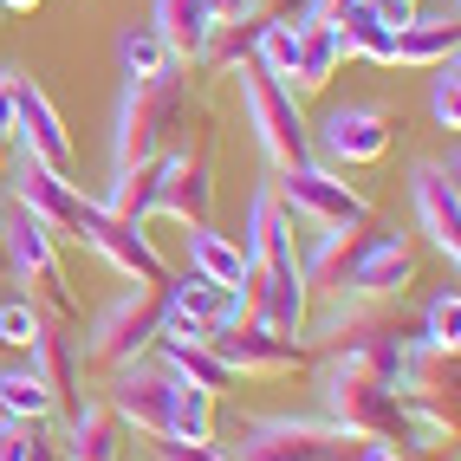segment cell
Listing matches in <instances>:
<instances>
[{
    "mask_svg": "<svg viewBox=\"0 0 461 461\" xmlns=\"http://www.w3.org/2000/svg\"><path fill=\"white\" fill-rule=\"evenodd\" d=\"M124 436H131V422L117 416L111 403H85V396H78L66 436H59V455H66V461H124Z\"/></svg>",
    "mask_w": 461,
    "mask_h": 461,
    "instance_id": "18",
    "label": "cell"
},
{
    "mask_svg": "<svg viewBox=\"0 0 461 461\" xmlns=\"http://www.w3.org/2000/svg\"><path fill=\"white\" fill-rule=\"evenodd\" d=\"M0 422H7V416H0Z\"/></svg>",
    "mask_w": 461,
    "mask_h": 461,
    "instance_id": "47",
    "label": "cell"
},
{
    "mask_svg": "<svg viewBox=\"0 0 461 461\" xmlns=\"http://www.w3.org/2000/svg\"><path fill=\"white\" fill-rule=\"evenodd\" d=\"M240 254H248V273H240V293H248V319H260L280 338H305V319H312V293L299 280V248H293V214L280 208L273 182L248 195V228H240Z\"/></svg>",
    "mask_w": 461,
    "mask_h": 461,
    "instance_id": "1",
    "label": "cell"
},
{
    "mask_svg": "<svg viewBox=\"0 0 461 461\" xmlns=\"http://www.w3.org/2000/svg\"><path fill=\"white\" fill-rule=\"evenodd\" d=\"M338 40H345V52L351 59H371V66H390V26H384V14H377V0H357V7L338 20Z\"/></svg>",
    "mask_w": 461,
    "mask_h": 461,
    "instance_id": "31",
    "label": "cell"
},
{
    "mask_svg": "<svg viewBox=\"0 0 461 461\" xmlns=\"http://www.w3.org/2000/svg\"><path fill=\"white\" fill-rule=\"evenodd\" d=\"M228 78H240V111H248L254 143H260V157L273 163V176L312 163V131H305V111L286 91V78H273L267 66H254V59H248V66H234Z\"/></svg>",
    "mask_w": 461,
    "mask_h": 461,
    "instance_id": "5",
    "label": "cell"
},
{
    "mask_svg": "<svg viewBox=\"0 0 461 461\" xmlns=\"http://www.w3.org/2000/svg\"><path fill=\"white\" fill-rule=\"evenodd\" d=\"M33 371L46 377L52 396H78V377H85V351H78V331L59 325V319H40V338L33 345Z\"/></svg>",
    "mask_w": 461,
    "mask_h": 461,
    "instance_id": "25",
    "label": "cell"
},
{
    "mask_svg": "<svg viewBox=\"0 0 461 461\" xmlns=\"http://www.w3.org/2000/svg\"><path fill=\"white\" fill-rule=\"evenodd\" d=\"M254 33H260V14L254 20H214L208 40H202V52H195V66H208V72L248 66V59H254Z\"/></svg>",
    "mask_w": 461,
    "mask_h": 461,
    "instance_id": "30",
    "label": "cell"
},
{
    "mask_svg": "<svg viewBox=\"0 0 461 461\" xmlns=\"http://www.w3.org/2000/svg\"><path fill=\"white\" fill-rule=\"evenodd\" d=\"M410 202H416V228L429 234V248L455 267L461 260V189H455V163L422 157L410 169Z\"/></svg>",
    "mask_w": 461,
    "mask_h": 461,
    "instance_id": "15",
    "label": "cell"
},
{
    "mask_svg": "<svg viewBox=\"0 0 461 461\" xmlns=\"http://www.w3.org/2000/svg\"><path fill=\"white\" fill-rule=\"evenodd\" d=\"M157 214L182 228H202L214 214V143L208 137H176L157 157Z\"/></svg>",
    "mask_w": 461,
    "mask_h": 461,
    "instance_id": "8",
    "label": "cell"
},
{
    "mask_svg": "<svg viewBox=\"0 0 461 461\" xmlns=\"http://www.w3.org/2000/svg\"><path fill=\"white\" fill-rule=\"evenodd\" d=\"M117 66H124V78H157L169 66V46L157 40V26H124L117 33Z\"/></svg>",
    "mask_w": 461,
    "mask_h": 461,
    "instance_id": "33",
    "label": "cell"
},
{
    "mask_svg": "<svg viewBox=\"0 0 461 461\" xmlns=\"http://www.w3.org/2000/svg\"><path fill=\"white\" fill-rule=\"evenodd\" d=\"M357 7V0H305V20H319V26H338V20H345Z\"/></svg>",
    "mask_w": 461,
    "mask_h": 461,
    "instance_id": "39",
    "label": "cell"
},
{
    "mask_svg": "<svg viewBox=\"0 0 461 461\" xmlns=\"http://www.w3.org/2000/svg\"><path fill=\"white\" fill-rule=\"evenodd\" d=\"M319 422L338 436H371V442H396V422H403V396L390 390V377L364 371L357 357H325L319 371Z\"/></svg>",
    "mask_w": 461,
    "mask_h": 461,
    "instance_id": "3",
    "label": "cell"
},
{
    "mask_svg": "<svg viewBox=\"0 0 461 461\" xmlns=\"http://www.w3.org/2000/svg\"><path fill=\"white\" fill-rule=\"evenodd\" d=\"M312 143L338 169H364V163H384L390 143H396V117L384 104H338L325 111V124L312 131Z\"/></svg>",
    "mask_w": 461,
    "mask_h": 461,
    "instance_id": "13",
    "label": "cell"
},
{
    "mask_svg": "<svg viewBox=\"0 0 461 461\" xmlns=\"http://www.w3.org/2000/svg\"><path fill=\"white\" fill-rule=\"evenodd\" d=\"M163 357V371L176 377V384H189V390H202V396H221V390H234V371L221 357H214V345L208 338H157L149 345Z\"/></svg>",
    "mask_w": 461,
    "mask_h": 461,
    "instance_id": "22",
    "label": "cell"
},
{
    "mask_svg": "<svg viewBox=\"0 0 461 461\" xmlns=\"http://www.w3.org/2000/svg\"><path fill=\"white\" fill-rule=\"evenodd\" d=\"M416 331H422L436 351H455V345H461V299H455V286L429 299V312H422V325H416Z\"/></svg>",
    "mask_w": 461,
    "mask_h": 461,
    "instance_id": "35",
    "label": "cell"
},
{
    "mask_svg": "<svg viewBox=\"0 0 461 461\" xmlns=\"http://www.w3.org/2000/svg\"><path fill=\"white\" fill-rule=\"evenodd\" d=\"M40 305L33 299H7V293H0V345H14V351H26V345H33V338H40Z\"/></svg>",
    "mask_w": 461,
    "mask_h": 461,
    "instance_id": "36",
    "label": "cell"
},
{
    "mask_svg": "<svg viewBox=\"0 0 461 461\" xmlns=\"http://www.w3.org/2000/svg\"><path fill=\"white\" fill-rule=\"evenodd\" d=\"M169 305H176V312H189L202 331H228V325L248 319V293H240V286H221V280H202V273L169 280Z\"/></svg>",
    "mask_w": 461,
    "mask_h": 461,
    "instance_id": "21",
    "label": "cell"
},
{
    "mask_svg": "<svg viewBox=\"0 0 461 461\" xmlns=\"http://www.w3.org/2000/svg\"><path fill=\"white\" fill-rule=\"evenodd\" d=\"M149 26H157V40L169 46V59L195 66V52L208 40L214 14H208V0H157V7H149Z\"/></svg>",
    "mask_w": 461,
    "mask_h": 461,
    "instance_id": "26",
    "label": "cell"
},
{
    "mask_svg": "<svg viewBox=\"0 0 461 461\" xmlns=\"http://www.w3.org/2000/svg\"><path fill=\"white\" fill-rule=\"evenodd\" d=\"M78 248H91L111 273H124L131 286H163L169 280V267L157 254V240L143 234V221H117V214H104L98 202H91V214H85V240Z\"/></svg>",
    "mask_w": 461,
    "mask_h": 461,
    "instance_id": "12",
    "label": "cell"
},
{
    "mask_svg": "<svg viewBox=\"0 0 461 461\" xmlns=\"http://www.w3.org/2000/svg\"><path fill=\"white\" fill-rule=\"evenodd\" d=\"M189 273H202V280H221V286H240L248 254H240L234 234H221L214 221H202V228H189Z\"/></svg>",
    "mask_w": 461,
    "mask_h": 461,
    "instance_id": "27",
    "label": "cell"
},
{
    "mask_svg": "<svg viewBox=\"0 0 461 461\" xmlns=\"http://www.w3.org/2000/svg\"><path fill=\"white\" fill-rule=\"evenodd\" d=\"M396 396H422V403H442L455 390V351H436L422 331L403 338V351H396V377H390Z\"/></svg>",
    "mask_w": 461,
    "mask_h": 461,
    "instance_id": "20",
    "label": "cell"
},
{
    "mask_svg": "<svg viewBox=\"0 0 461 461\" xmlns=\"http://www.w3.org/2000/svg\"><path fill=\"white\" fill-rule=\"evenodd\" d=\"M176 396H182V384L163 371L157 351H143V357H131V364L111 371V396H104V403L131 429H143V436H163L169 416H176Z\"/></svg>",
    "mask_w": 461,
    "mask_h": 461,
    "instance_id": "11",
    "label": "cell"
},
{
    "mask_svg": "<svg viewBox=\"0 0 461 461\" xmlns=\"http://www.w3.org/2000/svg\"><path fill=\"white\" fill-rule=\"evenodd\" d=\"M0 248H7V273H14V286L20 299H33L46 319L59 325H78V299L66 286V260H59V234L46 221H33L20 202L7 208V221H0Z\"/></svg>",
    "mask_w": 461,
    "mask_h": 461,
    "instance_id": "4",
    "label": "cell"
},
{
    "mask_svg": "<svg viewBox=\"0 0 461 461\" xmlns=\"http://www.w3.org/2000/svg\"><path fill=\"white\" fill-rule=\"evenodd\" d=\"M0 461H26V422H0Z\"/></svg>",
    "mask_w": 461,
    "mask_h": 461,
    "instance_id": "40",
    "label": "cell"
},
{
    "mask_svg": "<svg viewBox=\"0 0 461 461\" xmlns=\"http://www.w3.org/2000/svg\"><path fill=\"white\" fill-rule=\"evenodd\" d=\"M429 117H436L442 131L461 124V66L442 59V66H429Z\"/></svg>",
    "mask_w": 461,
    "mask_h": 461,
    "instance_id": "34",
    "label": "cell"
},
{
    "mask_svg": "<svg viewBox=\"0 0 461 461\" xmlns=\"http://www.w3.org/2000/svg\"><path fill=\"white\" fill-rule=\"evenodd\" d=\"M345 40H338V26H319V20H299V52H293V72H286V91L293 98H319V91L338 78L345 66Z\"/></svg>",
    "mask_w": 461,
    "mask_h": 461,
    "instance_id": "19",
    "label": "cell"
},
{
    "mask_svg": "<svg viewBox=\"0 0 461 461\" xmlns=\"http://www.w3.org/2000/svg\"><path fill=\"white\" fill-rule=\"evenodd\" d=\"M117 221H149L157 214V163H131V169H111V195L98 202Z\"/></svg>",
    "mask_w": 461,
    "mask_h": 461,
    "instance_id": "28",
    "label": "cell"
},
{
    "mask_svg": "<svg viewBox=\"0 0 461 461\" xmlns=\"http://www.w3.org/2000/svg\"><path fill=\"white\" fill-rule=\"evenodd\" d=\"M163 312H169V280H163V286H124L111 305H98L91 331L78 338L85 364H98V371H117V364L143 357L149 345H157Z\"/></svg>",
    "mask_w": 461,
    "mask_h": 461,
    "instance_id": "6",
    "label": "cell"
},
{
    "mask_svg": "<svg viewBox=\"0 0 461 461\" xmlns=\"http://www.w3.org/2000/svg\"><path fill=\"white\" fill-rule=\"evenodd\" d=\"M14 137H20V157L26 163H40L52 176H72V131H66L59 104L46 98L33 78L14 85Z\"/></svg>",
    "mask_w": 461,
    "mask_h": 461,
    "instance_id": "16",
    "label": "cell"
},
{
    "mask_svg": "<svg viewBox=\"0 0 461 461\" xmlns=\"http://www.w3.org/2000/svg\"><path fill=\"white\" fill-rule=\"evenodd\" d=\"M26 461H66V455H59V436L46 422H26Z\"/></svg>",
    "mask_w": 461,
    "mask_h": 461,
    "instance_id": "38",
    "label": "cell"
},
{
    "mask_svg": "<svg viewBox=\"0 0 461 461\" xmlns=\"http://www.w3.org/2000/svg\"><path fill=\"white\" fill-rule=\"evenodd\" d=\"M293 52H299V20H293V14H260L254 66H267L273 78H286V72H293Z\"/></svg>",
    "mask_w": 461,
    "mask_h": 461,
    "instance_id": "32",
    "label": "cell"
},
{
    "mask_svg": "<svg viewBox=\"0 0 461 461\" xmlns=\"http://www.w3.org/2000/svg\"><path fill=\"white\" fill-rule=\"evenodd\" d=\"M448 7H455V0H448Z\"/></svg>",
    "mask_w": 461,
    "mask_h": 461,
    "instance_id": "46",
    "label": "cell"
},
{
    "mask_svg": "<svg viewBox=\"0 0 461 461\" xmlns=\"http://www.w3.org/2000/svg\"><path fill=\"white\" fill-rule=\"evenodd\" d=\"M403 7H422V0H403Z\"/></svg>",
    "mask_w": 461,
    "mask_h": 461,
    "instance_id": "45",
    "label": "cell"
},
{
    "mask_svg": "<svg viewBox=\"0 0 461 461\" xmlns=\"http://www.w3.org/2000/svg\"><path fill=\"white\" fill-rule=\"evenodd\" d=\"M0 7H7V14H33L40 0H0Z\"/></svg>",
    "mask_w": 461,
    "mask_h": 461,
    "instance_id": "43",
    "label": "cell"
},
{
    "mask_svg": "<svg viewBox=\"0 0 461 461\" xmlns=\"http://www.w3.org/2000/svg\"><path fill=\"white\" fill-rule=\"evenodd\" d=\"M59 410V396L46 390V377L26 364V371H0V416L7 422H46Z\"/></svg>",
    "mask_w": 461,
    "mask_h": 461,
    "instance_id": "29",
    "label": "cell"
},
{
    "mask_svg": "<svg viewBox=\"0 0 461 461\" xmlns=\"http://www.w3.org/2000/svg\"><path fill=\"white\" fill-rule=\"evenodd\" d=\"M416 267H422L416 234H371V228H364L357 254H351V273H345V293L351 299L396 305V299L416 286Z\"/></svg>",
    "mask_w": 461,
    "mask_h": 461,
    "instance_id": "10",
    "label": "cell"
},
{
    "mask_svg": "<svg viewBox=\"0 0 461 461\" xmlns=\"http://www.w3.org/2000/svg\"><path fill=\"white\" fill-rule=\"evenodd\" d=\"M14 85L20 72H0V137H14Z\"/></svg>",
    "mask_w": 461,
    "mask_h": 461,
    "instance_id": "41",
    "label": "cell"
},
{
    "mask_svg": "<svg viewBox=\"0 0 461 461\" xmlns=\"http://www.w3.org/2000/svg\"><path fill=\"white\" fill-rule=\"evenodd\" d=\"M189 111H195V91H189V66L182 59H169L157 78H124L117 124H111V169L157 163L189 131Z\"/></svg>",
    "mask_w": 461,
    "mask_h": 461,
    "instance_id": "2",
    "label": "cell"
},
{
    "mask_svg": "<svg viewBox=\"0 0 461 461\" xmlns=\"http://www.w3.org/2000/svg\"><path fill=\"white\" fill-rule=\"evenodd\" d=\"M455 46H461L455 14H416L410 26H396L390 66H416V72H429V66H442V59H455Z\"/></svg>",
    "mask_w": 461,
    "mask_h": 461,
    "instance_id": "23",
    "label": "cell"
},
{
    "mask_svg": "<svg viewBox=\"0 0 461 461\" xmlns=\"http://www.w3.org/2000/svg\"><path fill=\"white\" fill-rule=\"evenodd\" d=\"M208 14H214V20H254L260 0H208Z\"/></svg>",
    "mask_w": 461,
    "mask_h": 461,
    "instance_id": "42",
    "label": "cell"
},
{
    "mask_svg": "<svg viewBox=\"0 0 461 461\" xmlns=\"http://www.w3.org/2000/svg\"><path fill=\"white\" fill-rule=\"evenodd\" d=\"M7 143H14V137H0V169H7Z\"/></svg>",
    "mask_w": 461,
    "mask_h": 461,
    "instance_id": "44",
    "label": "cell"
},
{
    "mask_svg": "<svg viewBox=\"0 0 461 461\" xmlns=\"http://www.w3.org/2000/svg\"><path fill=\"white\" fill-rule=\"evenodd\" d=\"M357 240H364V228H319L312 248L299 254V280H305V293H325V299L345 293V273H351Z\"/></svg>",
    "mask_w": 461,
    "mask_h": 461,
    "instance_id": "24",
    "label": "cell"
},
{
    "mask_svg": "<svg viewBox=\"0 0 461 461\" xmlns=\"http://www.w3.org/2000/svg\"><path fill=\"white\" fill-rule=\"evenodd\" d=\"M208 345H214V357L228 364L234 377H293L305 357V338H280V331H267L260 319H240V325H228V331H208Z\"/></svg>",
    "mask_w": 461,
    "mask_h": 461,
    "instance_id": "14",
    "label": "cell"
},
{
    "mask_svg": "<svg viewBox=\"0 0 461 461\" xmlns=\"http://www.w3.org/2000/svg\"><path fill=\"white\" fill-rule=\"evenodd\" d=\"M14 202L33 214V221H46L59 240H85V214H91V202H85V189H78L72 176H52V169H40V163L20 157Z\"/></svg>",
    "mask_w": 461,
    "mask_h": 461,
    "instance_id": "17",
    "label": "cell"
},
{
    "mask_svg": "<svg viewBox=\"0 0 461 461\" xmlns=\"http://www.w3.org/2000/svg\"><path fill=\"white\" fill-rule=\"evenodd\" d=\"M149 442H157L163 461H234L221 442H169V436H149Z\"/></svg>",
    "mask_w": 461,
    "mask_h": 461,
    "instance_id": "37",
    "label": "cell"
},
{
    "mask_svg": "<svg viewBox=\"0 0 461 461\" xmlns=\"http://www.w3.org/2000/svg\"><path fill=\"white\" fill-rule=\"evenodd\" d=\"M273 195L293 221H312V228H371V195L345 182V169H325V163H299L273 176Z\"/></svg>",
    "mask_w": 461,
    "mask_h": 461,
    "instance_id": "7",
    "label": "cell"
},
{
    "mask_svg": "<svg viewBox=\"0 0 461 461\" xmlns=\"http://www.w3.org/2000/svg\"><path fill=\"white\" fill-rule=\"evenodd\" d=\"M338 442V429L312 416H240L234 442H221L234 461H325Z\"/></svg>",
    "mask_w": 461,
    "mask_h": 461,
    "instance_id": "9",
    "label": "cell"
}]
</instances>
